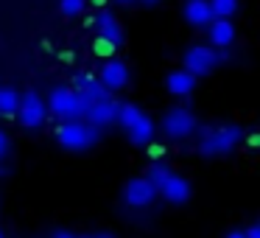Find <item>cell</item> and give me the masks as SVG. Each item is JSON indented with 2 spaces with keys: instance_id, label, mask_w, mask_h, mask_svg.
<instances>
[{
  "instance_id": "24",
  "label": "cell",
  "mask_w": 260,
  "mask_h": 238,
  "mask_svg": "<svg viewBox=\"0 0 260 238\" xmlns=\"http://www.w3.org/2000/svg\"><path fill=\"white\" fill-rule=\"evenodd\" d=\"M140 3H143V6H157L159 0H140Z\"/></svg>"
},
{
  "instance_id": "12",
  "label": "cell",
  "mask_w": 260,
  "mask_h": 238,
  "mask_svg": "<svg viewBox=\"0 0 260 238\" xmlns=\"http://www.w3.org/2000/svg\"><path fill=\"white\" fill-rule=\"evenodd\" d=\"M92 28L98 31V42L107 45V48H115V45L123 42V28H120V23L107 12L95 14V25H92Z\"/></svg>"
},
{
  "instance_id": "29",
  "label": "cell",
  "mask_w": 260,
  "mask_h": 238,
  "mask_svg": "<svg viewBox=\"0 0 260 238\" xmlns=\"http://www.w3.org/2000/svg\"><path fill=\"white\" fill-rule=\"evenodd\" d=\"M0 238H3V232H0Z\"/></svg>"
},
{
  "instance_id": "18",
  "label": "cell",
  "mask_w": 260,
  "mask_h": 238,
  "mask_svg": "<svg viewBox=\"0 0 260 238\" xmlns=\"http://www.w3.org/2000/svg\"><path fill=\"white\" fill-rule=\"evenodd\" d=\"M238 0H210V9H213V17L221 20H232V14L238 12Z\"/></svg>"
},
{
  "instance_id": "23",
  "label": "cell",
  "mask_w": 260,
  "mask_h": 238,
  "mask_svg": "<svg viewBox=\"0 0 260 238\" xmlns=\"http://www.w3.org/2000/svg\"><path fill=\"white\" fill-rule=\"evenodd\" d=\"M224 238H246V232H243V230H232V232H226Z\"/></svg>"
},
{
  "instance_id": "19",
  "label": "cell",
  "mask_w": 260,
  "mask_h": 238,
  "mask_svg": "<svg viewBox=\"0 0 260 238\" xmlns=\"http://www.w3.org/2000/svg\"><path fill=\"white\" fill-rule=\"evenodd\" d=\"M84 3L87 0H59V12H62L64 17H79V14L84 12Z\"/></svg>"
},
{
  "instance_id": "3",
  "label": "cell",
  "mask_w": 260,
  "mask_h": 238,
  "mask_svg": "<svg viewBox=\"0 0 260 238\" xmlns=\"http://www.w3.org/2000/svg\"><path fill=\"white\" fill-rule=\"evenodd\" d=\"M115 124L123 126L126 137H129L135 146H151L154 137H157V129H154V121L143 112L137 104H118V118Z\"/></svg>"
},
{
  "instance_id": "22",
  "label": "cell",
  "mask_w": 260,
  "mask_h": 238,
  "mask_svg": "<svg viewBox=\"0 0 260 238\" xmlns=\"http://www.w3.org/2000/svg\"><path fill=\"white\" fill-rule=\"evenodd\" d=\"M246 238H260V221H257V224H252V227L246 230Z\"/></svg>"
},
{
  "instance_id": "8",
  "label": "cell",
  "mask_w": 260,
  "mask_h": 238,
  "mask_svg": "<svg viewBox=\"0 0 260 238\" xmlns=\"http://www.w3.org/2000/svg\"><path fill=\"white\" fill-rule=\"evenodd\" d=\"M14 118H17L20 126H25V129H40V126L48 121V104L42 101L34 90H28V93L20 96L17 115H14Z\"/></svg>"
},
{
  "instance_id": "20",
  "label": "cell",
  "mask_w": 260,
  "mask_h": 238,
  "mask_svg": "<svg viewBox=\"0 0 260 238\" xmlns=\"http://www.w3.org/2000/svg\"><path fill=\"white\" fill-rule=\"evenodd\" d=\"M9 152H12V140H9V135L3 129H0V163L9 157Z\"/></svg>"
},
{
  "instance_id": "25",
  "label": "cell",
  "mask_w": 260,
  "mask_h": 238,
  "mask_svg": "<svg viewBox=\"0 0 260 238\" xmlns=\"http://www.w3.org/2000/svg\"><path fill=\"white\" fill-rule=\"evenodd\" d=\"M3 174H9V165H0V176Z\"/></svg>"
},
{
  "instance_id": "7",
  "label": "cell",
  "mask_w": 260,
  "mask_h": 238,
  "mask_svg": "<svg viewBox=\"0 0 260 238\" xmlns=\"http://www.w3.org/2000/svg\"><path fill=\"white\" fill-rule=\"evenodd\" d=\"M218 65H221V59H218V51L213 45H190L182 53V70H187L196 79L210 76Z\"/></svg>"
},
{
  "instance_id": "27",
  "label": "cell",
  "mask_w": 260,
  "mask_h": 238,
  "mask_svg": "<svg viewBox=\"0 0 260 238\" xmlns=\"http://www.w3.org/2000/svg\"><path fill=\"white\" fill-rule=\"evenodd\" d=\"M118 3H123V6H126V3H135V0H118Z\"/></svg>"
},
{
  "instance_id": "26",
  "label": "cell",
  "mask_w": 260,
  "mask_h": 238,
  "mask_svg": "<svg viewBox=\"0 0 260 238\" xmlns=\"http://www.w3.org/2000/svg\"><path fill=\"white\" fill-rule=\"evenodd\" d=\"M90 238H112V235H107V232H101V235H90Z\"/></svg>"
},
{
  "instance_id": "1",
  "label": "cell",
  "mask_w": 260,
  "mask_h": 238,
  "mask_svg": "<svg viewBox=\"0 0 260 238\" xmlns=\"http://www.w3.org/2000/svg\"><path fill=\"white\" fill-rule=\"evenodd\" d=\"M246 140V132L238 124H218V126H207V129L199 135V154L202 157H224L232 154L241 143Z\"/></svg>"
},
{
  "instance_id": "4",
  "label": "cell",
  "mask_w": 260,
  "mask_h": 238,
  "mask_svg": "<svg viewBox=\"0 0 260 238\" xmlns=\"http://www.w3.org/2000/svg\"><path fill=\"white\" fill-rule=\"evenodd\" d=\"M45 104L48 115H56L59 121H84L87 107H90V101L73 87H53Z\"/></svg>"
},
{
  "instance_id": "15",
  "label": "cell",
  "mask_w": 260,
  "mask_h": 238,
  "mask_svg": "<svg viewBox=\"0 0 260 238\" xmlns=\"http://www.w3.org/2000/svg\"><path fill=\"white\" fill-rule=\"evenodd\" d=\"M165 90L171 93V96L176 98H187L193 90H196V76H190L187 70H171L168 76H165Z\"/></svg>"
},
{
  "instance_id": "2",
  "label": "cell",
  "mask_w": 260,
  "mask_h": 238,
  "mask_svg": "<svg viewBox=\"0 0 260 238\" xmlns=\"http://www.w3.org/2000/svg\"><path fill=\"white\" fill-rule=\"evenodd\" d=\"M146 180L154 185L157 196H162L168 204H185L187 199H190V193H193L190 182H187L182 174H176L174 168L162 165V163H154L151 168H148Z\"/></svg>"
},
{
  "instance_id": "6",
  "label": "cell",
  "mask_w": 260,
  "mask_h": 238,
  "mask_svg": "<svg viewBox=\"0 0 260 238\" xmlns=\"http://www.w3.org/2000/svg\"><path fill=\"white\" fill-rule=\"evenodd\" d=\"M162 135L168 140H187L190 135H196L199 129V118L190 107H171L162 115Z\"/></svg>"
},
{
  "instance_id": "9",
  "label": "cell",
  "mask_w": 260,
  "mask_h": 238,
  "mask_svg": "<svg viewBox=\"0 0 260 238\" xmlns=\"http://www.w3.org/2000/svg\"><path fill=\"white\" fill-rule=\"evenodd\" d=\"M154 199H157V191L154 185L146 180V176H135V180L126 182L123 188V202L135 210H143V207H151Z\"/></svg>"
},
{
  "instance_id": "28",
  "label": "cell",
  "mask_w": 260,
  "mask_h": 238,
  "mask_svg": "<svg viewBox=\"0 0 260 238\" xmlns=\"http://www.w3.org/2000/svg\"><path fill=\"white\" fill-rule=\"evenodd\" d=\"M92 3H98V6H101V3H107V0H92Z\"/></svg>"
},
{
  "instance_id": "21",
  "label": "cell",
  "mask_w": 260,
  "mask_h": 238,
  "mask_svg": "<svg viewBox=\"0 0 260 238\" xmlns=\"http://www.w3.org/2000/svg\"><path fill=\"white\" fill-rule=\"evenodd\" d=\"M51 238H87V235H76V232H68V230H59V232H53Z\"/></svg>"
},
{
  "instance_id": "5",
  "label": "cell",
  "mask_w": 260,
  "mask_h": 238,
  "mask_svg": "<svg viewBox=\"0 0 260 238\" xmlns=\"http://www.w3.org/2000/svg\"><path fill=\"white\" fill-rule=\"evenodd\" d=\"M101 140V129L90 126L87 121H62L56 126V143L68 152H87Z\"/></svg>"
},
{
  "instance_id": "10",
  "label": "cell",
  "mask_w": 260,
  "mask_h": 238,
  "mask_svg": "<svg viewBox=\"0 0 260 238\" xmlns=\"http://www.w3.org/2000/svg\"><path fill=\"white\" fill-rule=\"evenodd\" d=\"M95 79L101 81L104 90H109V93L123 90V87L129 84V68H126V62H120V59H109V62L101 65V73H98Z\"/></svg>"
},
{
  "instance_id": "16",
  "label": "cell",
  "mask_w": 260,
  "mask_h": 238,
  "mask_svg": "<svg viewBox=\"0 0 260 238\" xmlns=\"http://www.w3.org/2000/svg\"><path fill=\"white\" fill-rule=\"evenodd\" d=\"M73 90H79V93H81V96H84L90 104H92V101H104V98L112 96L109 90H104V84L95 79V76H76Z\"/></svg>"
},
{
  "instance_id": "17",
  "label": "cell",
  "mask_w": 260,
  "mask_h": 238,
  "mask_svg": "<svg viewBox=\"0 0 260 238\" xmlns=\"http://www.w3.org/2000/svg\"><path fill=\"white\" fill-rule=\"evenodd\" d=\"M17 104H20V93L6 84H0V118H14L17 115Z\"/></svg>"
},
{
  "instance_id": "11",
  "label": "cell",
  "mask_w": 260,
  "mask_h": 238,
  "mask_svg": "<svg viewBox=\"0 0 260 238\" xmlns=\"http://www.w3.org/2000/svg\"><path fill=\"white\" fill-rule=\"evenodd\" d=\"M115 118H118V101L112 96L104 98V101H92L84 115V121L90 126H95V129H104V126L115 124Z\"/></svg>"
},
{
  "instance_id": "14",
  "label": "cell",
  "mask_w": 260,
  "mask_h": 238,
  "mask_svg": "<svg viewBox=\"0 0 260 238\" xmlns=\"http://www.w3.org/2000/svg\"><path fill=\"white\" fill-rule=\"evenodd\" d=\"M207 37H210V45H213L215 51L232 48V42H235V25H232V20L213 17V23L207 25Z\"/></svg>"
},
{
  "instance_id": "13",
  "label": "cell",
  "mask_w": 260,
  "mask_h": 238,
  "mask_svg": "<svg viewBox=\"0 0 260 238\" xmlns=\"http://www.w3.org/2000/svg\"><path fill=\"white\" fill-rule=\"evenodd\" d=\"M182 14H185V23L193 25V28H207V25L213 23V9H210V0H185Z\"/></svg>"
}]
</instances>
